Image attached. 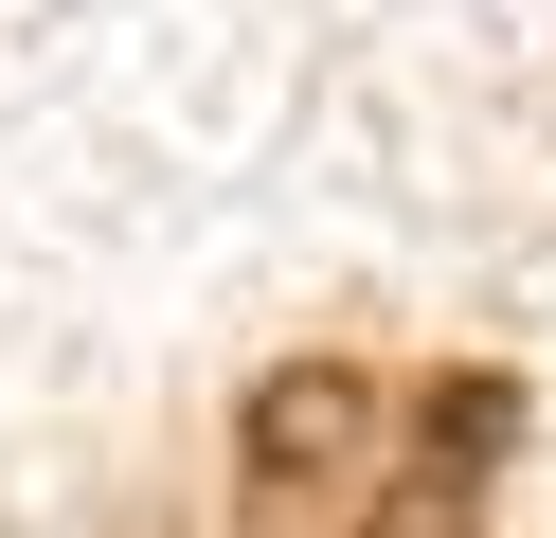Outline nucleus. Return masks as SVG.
<instances>
[{"label":"nucleus","instance_id":"1","mask_svg":"<svg viewBox=\"0 0 556 538\" xmlns=\"http://www.w3.org/2000/svg\"><path fill=\"white\" fill-rule=\"evenodd\" d=\"M341 466H359V377H341V359L269 377V395H252V502H288V485H341Z\"/></svg>","mask_w":556,"mask_h":538}]
</instances>
